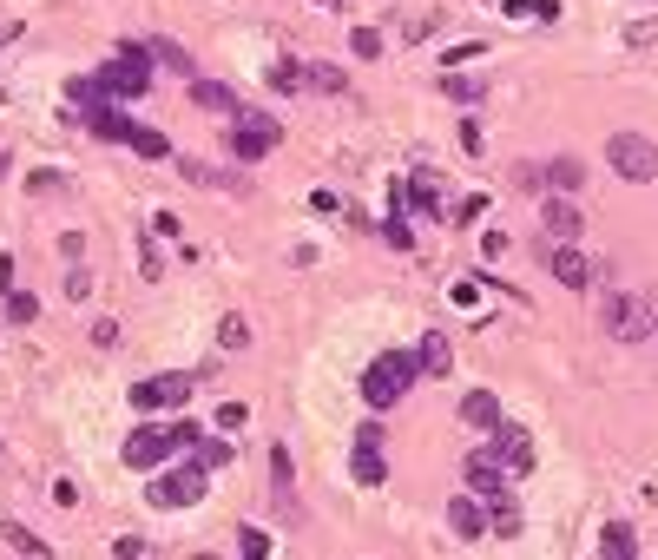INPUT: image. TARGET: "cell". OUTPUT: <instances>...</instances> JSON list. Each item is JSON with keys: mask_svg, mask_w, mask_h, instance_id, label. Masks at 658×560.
Wrapping results in <instances>:
<instances>
[{"mask_svg": "<svg viewBox=\"0 0 658 560\" xmlns=\"http://www.w3.org/2000/svg\"><path fill=\"white\" fill-rule=\"evenodd\" d=\"M145 60H152L145 47H119V53H112V60L93 73L99 93H106V99H139L145 86H152V66H145Z\"/></svg>", "mask_w": 658, "mask_h": 560, "instance_id": "cell-2", "label": "cell"}, {"mask_svg": "<svg viewBox=\"0 0 658 560\" xmlns=\"http://www.w3.org/2000/svg\"><path fill=\"white\" fill-rule=\"evenodd\" d=\"M349 475H356L362 488H382V481H389V455H382V442H362V435H356V455H349Z\"/></svg>", "mask_w": 658, "mask_h": 560, "instance_id": "cell-15", "label": "cell"}, {"mask_svg": "<svg viewBox=\"0 0 658 560\" xmlns=\"http://www.w3.org/2000/svg\"><path fill=\"white\" fill-rule=\"evenodd\" d=\"M540 224H547V238H553V244H573V238L586 231V211L573 205V198H560V192H553L547 205H540Z\"/></svg>", "mask_w": 658, "mask_h": 560, "instance_id": "cell-10", "label": "cell"}, {"mask_svg": "<svg viewBox=\"0 0 658 560\" xmlns=\"http://www.w3.org/2000/svg\"><path fill=\"white\" fill-rule=\"evenodd\" d=\"M448 363H455L448 336H441V330H428L422 343H415V369H422V376H448Z\"/></svg>", "mask_w": 658, "mask_h": 560, "instance_id": "cell-18", "label": "cell"}, {"mask_svg": "<svg viewBox=\"0 0 658 560\" xmlns=\"http://www.w3.org/2000/svg\"><path fill=\"white\" fill-rule=\"evenodd\" d=\"M303 86H316V93H343V66H323V60H316V66H303Z\"/></svg>", "mask_w": 658, "mask_h": 560, "instance_id": "cell-29", "label": "cell"}, {"mask_svg": "<svg viewBox=\"0 0 658 560\" xmlns=\"http://www.w3.org/2000/svg\"><path fill=\"white\" fill-rule=\"evenodd\" d=\"M145 53H152L158 66H172L178 80H198V60H191V53L178 47V40H152V47H145Z\"/></svg>", "mask_w": 658, "mask_h": 560, "instance_id": "cell-22", "label": "cell"}, {"mask_svg": "<svg viewBox=\"0 0 658 560\" xmlns=\"http://www.w3.org/2000/svg\"><path fill=\"white\" fill-rule=\"evenodd\" d=\"M204 488H211V468L204 462L165 468V475L152 481V508H191V501H204Z\"/></svg>", "mask_w": 658, "mask_h": 560, "instance_id": "cell-5", "label": "cell"}, {"mask_svg": "<svg viewBox=\"0 0 658 560\" xmlns=\"http://www.w3.org/2000/svg\"><path fill=\"white\" fill-rule=\"evenodd\" d=\"M132 152H139V159H172V139L152 132V126H132Z\"/></svg>", "mask_w": 658, "mask_h": 560, "instance_id": "cell-28", "label": "cell"}, {"mask_svg": "<svg viewBox=\"0 0 658 560\" xmlns=\"http://www.w3.org/2000/svg\"><path fill=\"white\" fill-rule=\"evenodd\" d=\"M172 448H178L172 429H139V435H126V468H158Z\"/></svg>", "mask_w": 658, "mask_h": 560, "instance_id": "cell-11", "label": "cell"}, {"mask_svg": "<svg viewBox=\"0 0 658 560\" xmlns=\"http://www.w3.org/2000/svg\"><path fill=\"white\" fill-rule=\"evenodd\" d=\"M0 541L14 547V554H33V560H47V554H53V547L40 541V534H33V528H20V521H7V528H0Z\"/></svg>", "mask_w": 658, "mask_h": 560, "instance_id": "cell-25", "label": "cell"}, {"mask_svg": "<svg viewBox=\"0 0 658 560\" xmlns=\"http://www.w3.org/2000/svg\"><path fill=\"white\" fill-rule=\"evenodd\" d=\"M461 422H468V429H481V435H494V422H501V402L487 396V389H468V396H461Z\"/></svg>", "mask_w": 658, "mask_h": 560, "instance_id": "cell-19", "label": "cell"}, {"mask_svg": "<svg viewBox=\"0 0 658 560\" xmlns=\"http://www.w3.org/2000/svg\"><path fill=\"white\" fill-rule=\"evenodd\" d=\"M60 185H66V178H60V172H33V178H27V192H33V198H47V192H60Z\"/></svg>", "mask_w": 658, "mask_h": 560, "instance_id": "cell-42", "label": "cell"}, {"mask_svg": "<svg viewBox=\"0 0 658 560\" xmlns=\"http://www.w3.org/2000/svg\"><path fill=\"white\" fill-rule=\"evenodd\" d=\"M0 106H7V86H0Z\"/></svg>", "mask_w": 658, "mask_h": 560, "instance_id": "cell-48", "label": "cell"}, {"mask_svg": "<svg viewBox=\"0 0 658 560\" xmlns=\"http://www.w3.org/2000/svg\"><path fill=\"white\" fill-rule=\"evenodd\" d=\"M66 99L79 106V119H86L93 106H106V93H99V80H73V86H66Z\"/></svg>", "mask_w": 658, "mask_h": 560, "instance_id": "cell-32", "label": "cell"}, {"mask_svg": "<svg viewBox=\"0 0 658 560\" xmlns=\"http://www.w3.org/2000/svg\"><path fill=\"white\" fill-rule=\"evenodd\" d=\"M244 416H251L244 402H224V409H218V429H237V422H244Z\"/></svg>", "mask_w": 658, "mask_h": 560, "instance_id": "cell-44", "label": "cell"}, {"mask_svg": "<svg viewBox=\"0 0 658 560\" xmlns=\"http://www.w3.org/2000/svg\"><path fill=\"white\" fill-rule=\"evenodd\" d=\"M231 152L237 159H264V152H277V139H283V126H277V112H244L237 106V119H231Z\"/></svg>", "mask_w": 658, "mask_h": 560, "instance_id": "cell-6", "label": "cell"}, {"mask_svg": "<svg viewBox=\"0 0 658 560\" xmlns=\"http://www.w3.org/2000/svg\"><path fill=\"white\" fill-rule=\"evenodd\" d=\"M310 205H316V211H323V218H343V211H349V205H343V198L329 192V185H316V192H310Z\"/></svg>", "mask_w": 658, "mask_h": 560, "instance_id": "cell-38", "label": "cell"}, {"mask_svg": "<svg viewBox=\"0 0 658 560\" xmlns=\"http://www.w3.org/2000/svg\"><path fill=\"white\" fill-rule=\"evenodd\" d=\"M270 495H283V501H290V448H270Z\"/></svg>", "mask_w": 658, "mask_h": 560, "instance_id": "cell-30", "label": "cell"}, {"mask_svg": "<svg viewBox=\"0 0 658 560\" xmlns=\"http://www.w3.org/2000/svg\"><path fill=\"white\" fill-rule=\"evenodd\" d=\"M540 178H547V192L573 198V192H580V185H586V165H580V159H553V165H547V172H540Z\"/></svg>", "mask_w": 658, "mask_h": 560, "instance_id": "cell-21", "label": "cell"}, {"mask_svg": "<svg viewBox=\"0 0 658 560\" xmlns=\"http://www.w3.org/2000/svg\"><path fill=\"white\" fill-rule=\"evenodd\" d=\"M145 231H152V238H178V218H172V211H152V224H145Z\"/></svg>", "mask_w": 658, "mask_h": 560, "instance_id": "cell-43", "label": "cell"}, {"mask_svg": "<svg viewBox=\"0 0 658 560\" xmlns=\"http://www.w3.org/2000/svg\"><path fill=\"white\" fill-rule=\"evenodd\" d=\"M237 554H244V560H270V534L264 528H237Z\"/></svg>", "mask_w": 658, "mask_h": 560, "instance_id": "cell-33", "label": "cell"}, {"mask_svg": "<svg viewBox=\"0 0 658 560\" xmlns=\"http://www.w3.org/2000/svg\"><path fill=\"white\" fill-rule=\"evenodd\" d=\"M270 86H277V93H297V86H303V66L297 60H277V66H270Z\"/></svg>", "mask_w": 658, "mask_h": 560, "instance_id": "cell-37", "label": "cell"}, {"mask_svg": "<svg viewBox=\"0 0 658 560\" xmlns=\"http://www.w3.org/2000/svg\"><path fill=\"white\" fill-rule=\"evenodd\" d=\"M191 99L211 106V112H224V119H237V93H231V86H218V80H191Z\"/></svg>", "mask_w": 658, "mask_h": 560, "instance_id": "cell-23", "label": "cell"}, {"mask_svg": "<svg viewBox=\"0 0 658 560\" xmlns=\"http://www.w3.org/2000/svg\"><path fill=\"white\" fill-rule=\"evenodd\" d=\"M310 7H323V14H336V7H343V0H310Z\"/></svg>", "mask_w": 658, "mask_h": 560, "instance_id": "cell-46", "label": "cell"}, {"mask_svg": "<svg viewBox=\"0 0 658 560\" xmlns=\"http://www.w3.org/2000/svg\"><path fill=\"white\" fill-rule=\"evenodd\" d=\"M112 554H119V560H145V554H152V547H145L139 534H119V541H112Z\"/></svg>", "mask_w": 658, "mask_h": 560, "instance_id": "cell-40", "label": "cell"}, {"mask_svg": "<svg viewBox=\"0 0 658 560\" xmlns=\"http://www.w3.org/2000/svg\"><path fill=\"white\" fill-rule=\"evenodd\" d=\"M86 126H93L99 139H119V145H132V119H126L119 106H112V99H106V106H93V112H86Z\"/></svg>", "mask_w": 658, "mask_h": 560, "instance_id": "cell-20", "label": "cell"}, {"mask_svg": "<svg viewBox=\"0 0 658 560\" xmlns=\"http://www.w3.org/2000/svg\"><path fill=\"white\" fill-rule=\"evenodd\" d=\"M428 33H441V7H435V14H415V20H408V40H428Z\"/></svg>", "mask_w": 658, "mask_h": 560, "instance_id": "cell-41", "label": "cell"}, {"mask_svg": "<svg viewBox=\"0 0 658 560\" xmlns=\"http://www.w3.org/2000/svg\"><path fill=\"white\" fill-rule=\"evenodd\" d=\"M448 534H455V541H481L487 534V501L481 495H455L448 501Z\"/></svg>", "mask_w": 658, "mask_h": 560, "instance_id": "cell-12", "label": "cell"}, {"mask_svg": "<svg viewBox=\"0 0 658 560\" xmlns=\"http://www.w3.org/2000/svg\"><path fill=\"white\" fill-rule=\"evenodd\" d=\"M191 389H198V376H191V369H178V376H152V383H132L126 396H132V409H178Z\"/></svg>", "mask_w": 658, "mask_h": 560, "instance_id": "cell-7", "label": "cell"}, {"mask_svg": "<svg viewBox=\"0 0 658 560\" xmlns=\"http://www.w3.org/2000/svg\"><path fill=\"white\" fill-rule=\"evenodd\" d=\"M66 297L86 304V297H93V271H66Z\"/></svg>", "mask_w": 658, "mask_h": 560, "instance_id": "cell-39", "label": "cell"}, {"mask_svg": "<svg viewBox=\"0 0 658 560\" xmlns=\"http://www.w3.org/2000/svg\"><path fill=\"white\" fill-rule=\"evenodd\" d=\"M606 336L612 343H645V336H658V310H652V297H612L606 304Z\"/></svg>", "mask_w": 658, "mask_h": 560, "instance_id": "cell-4", "label": "cell"}, {"mask_svg": "<svg viewBox=\"0 0 658 560\" xmlns=\"http://www.w3.org/2000/svg\"><path fill=\"white\" fill-rule=\"evenodd\" d=\"M231 455H237L231 435H198V462L204 468H231Z\"/></svg>", "mask_w": 658, "mask_h": 560, "instance_id": "cell-27", "label": "cell"}, {"mask_svg": "<svg viewBox=\"0 0 658 560\" xmlns=\"http://www.w3.org/2000/svg\"><path fill=\"white\" fill-rule=\"evenodd\" d=\"M533 20H560V0H533Z\"/></svg>", "mask_w": 658, "mask_h": 560, "instance_id": "cell-45", "label": "cell"}, {"mask_svg": "<svg viewBox=\"0 0 658 560\" xmlns=\"http://www.w3.org/2000/svg\"><path fill=\"white\" fill-rule=\"evenodd\" d=\"M441 93H448V99H461V106H481V99H487V80H461V73H441Z\"/></svg>", "mask_w": 658, "mask_h": 560, "instance_id": "cell-26", "label": "cell"}, {"mask_svg": "<svg viewBox=\"0 0 658 560\" xmlns=\"http://www.w3.org/2000/svg\"><path fill=\"white\" fill-rule=\"evenodd\" d=\"M40 317V297L33 290H7V323H33Z\"/></svg>", "mask_w": 658, "mask_h": 560, "instance_id": "cell-31", "label": "cell"}, {"mask_svg": "<svg viewBox=\"0 0 658 560\" xmlns=\"http://www.w3.org/2000/svg\"><path fill=\"white\" fill-rule=\"evenodd\" d=\"M422 369H415V356L402 350H382L376 363H369V376H362V396H369V409H395V402L408 396V383H415Z\"/></svg>", "mask_w": 658, "mask_h": 560, "instance_id": "cell-1", "label": "cell"}, {"mask_svg": "<svg viewBox=\"0 0 658 560\" xmlns=\"http://www.w3.org/2000/svg\"><path fill=\"white\" fill-rule=\"evenodd\" d=\"M178 172H185L191 185H204V192H251L244 172H218V165H204V159H178Z\"/></svg>", "mask_w": 658, "mask_h": 560, "instance_id": "cell-13", "label": "cell"}, {"mask_svg": "<svg viewBox=\"0 0 658 560\" xmlns=\"http://www.w3.org/2000/svg\"><path fill=\"white\" fill-rule=\"evenodd\" d=\"M0 47H14V27H0Z\"/></svg>", "mask_w": 658, "mask_h": 560, "instance_id": "cell-47", "label": "cell"}, {"mask_svg": "<svg viewBox=\"0 0 658 560\" xmlns=\"http://www.w3.org/2000/svg\"><path fill=\"white\" fill-rule=\"evenodd\" d=\"M461 475H468V495H481V501H494V495H507V488H514V481H507L514 468H507L501 455H494V448H474Z\"/></svg>", "mask_w": 658, "mask_h": 560, "instance_id": "cell-8", "label": "cell"}, {"mask_svg": "<svg viewBox=\"0 0 658 560\" xmlns=\"http://www.w3.org/2000/svg\"><path fill=\"white\" fill-rule=\"evenodd\" d=\"M606 165L626 178V185H652V178H658V145L645 139V132H612V139H606Z\"/></svg>", "mask_w": 658, "mask_h": 560, "instance_id": "cell-3", "label": "cell"}, {"mask_svg": "<svg viewBox=\"0 0 658 560\" xmlns=\"http://www.w3.org/2000/svg\"><path fill=\"white\" fill-rule=\"evenodd\" d=\"M487 534H494V541H514V534H520V501H514V488L487 501Z\"/></svg>", "mask_w": 658, "mask_h": 560, "instance_id": "cell-17", "label": "cell"}, {"mask_svg": "<svg viewBox=\"0 0 658 560\" xmlns=\"http://www.w3.org/2000/svg\"><path fill=\"white\" fill-rule=\"evenodd\" d=\"M408 205L422 211V218H441V178H435V165H415V178H408Z\"/></svg>", "mask_w": 658, "mask_h": 560, "instance_id": "cell-16", "label": "cell"}, {"mask_svg": "<svg viewBox=\"0 0 658 560\" xmlns=\"http://www.w3.org/2000/svg\"><path fill=\"white\" fill-rule=\"evenodd\" d=\"M487 442H494V455H501L507 468H514V475H527L533 462H540V448H533V429H520V422H494V435H487Z\"/></svg>", "mask_w": 658, "mask_h": 560, "instance_id": "cell-9", "label": "cell"}, {"mask_svg": "<svg viewBox=\"0 0 658 560\" xmlns=\"http://www.w3.org/2000/svg\"><path fill=\"white\" fill-rule=\"evenodd\" d=\"M547 271L560 277L566 290H593V264H586L580 251H573V244H553V257H547Z\"/></svg>", "mask_w": 658, "mask_h": 560, "instance_id": "cell-14", "label": "cell"}, {"mask_svg": "<svg viewBox=\"0 0 658 560\" xmlns=\"http://www.w3.org/2000/svg\"><path fill=\"white\" fill-rule=\"evenodd\" d=\"M244 343H251V323H244V317H224L218 323V350H244Z\"/></svg>", "mask_w": 658, "mask_h": 560, "instance_id": "cell-34", "label": "cell"}, {"mask_svg": "<svg viewBox=\"0 0 658 560\" xmlns=\"http://www.w3.org/2000/svg\"><path fill=\"white\" fill-rule=\"evenodd\" d=\"M599 554H612V560H632V554H639V534H632L626 521H612V528L599 534Z\"/></svg>", "mask_w": 658, "mask_h": 560, "instance_id": "cell-24", "label": "cell"}, {"mask_svg": "<svg viewBox=\"0 0 658 560\" xmlns=\"http://www.w3.org/2000/svg\"><path fill=\"white\" fill-rule=\"evenodd\" d=\"M139 277H165V257H158V238H152V231L139 238Z\"/></svg>", "mask_w": 658, "mask_h": 560, "instance_id": "cell-35", "label": "cell"}, {"mask_svg": "<svg viewBox=\"0 0 658 560\" xmlns=\"http://www.w3.org/2000/svg\"><path fill=\"white\" fill-rule=\"evenodd\" d=\"M349 53H356V60H376V53H382V33L376 27H356V33H349Z\"/></svg>", "mask_w": 658, "mask_h": 560, "instance_id": "cell-36", "label": "cell"}]
</instances>
